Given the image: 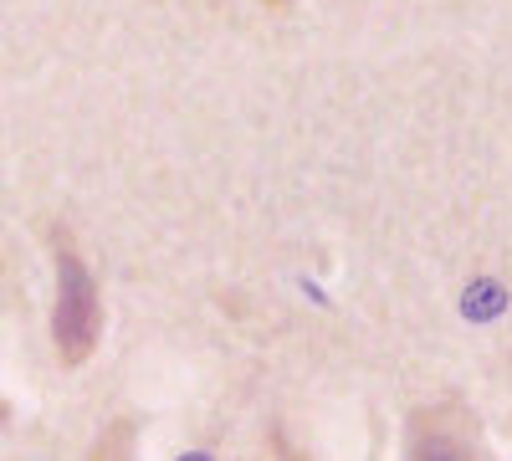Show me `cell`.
I'll use <instances>...</instances> for the list:
<instances>
[{"label":"cell","instance_id":"6da1fadb","mask_svg":"<svg viewBox=\"0 0 512 461\" xmlns=\"http://www.w3.org/2000/svg\"><path fill=\"white\" fill-rule=\"evenodd\" d=\"M52 272H57V298H52V344L67 369H82L103 339V298L88 257L77 251L67 231H52Z\"/></svg>","mask_w":512,"mask_h":461},{"label":"cell","instance_id":"7a4b0ae2","mask_svg":"<svg viewBox=\"0 0 512 461\" xmlns=\"http://www.w3.org/2000/svg\"><path fill=\"white\" fill-rule=\"evenodd\" d=\"M405 461H492L477 415L461 400H425L405 426Z\"/></svg>","mask_w":512,"mask_h":461},{"label":"cell","instance_id":"3957f363","mask_svg":"<svg viewBox=\"0 0 512 461\" xmlns=\"http://www.w3.org/2000/svg\"><path fill=\"white\" fill-rule=\"evenodd\" d=\"M93 461H134V421H113L103 436H98V446H93Z\"/></svg>","mask_w":512,"mask_h":461}]
</instances>
